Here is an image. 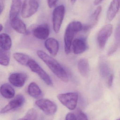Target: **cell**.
<instances>
[{"label": "cell", "instance_id": "obj_1", "mask_svg": "<svg viewBox=\"0 0 120 120\" xmlns=\"http://www.w3.org/2000/svg\"><path fill=\"white\" fill-rule=\"evenodd\" d=\"M37 54L58 77L64 82H68L69 79L67 73L56 60L41 50L37 51Z\"/></svg>", "mask_w": 120, "mask_h": 120}, {"label": "cell", "instance_id": "obj_2", "mask_svg": "<svg viewBox=\"0 0 120 120\" xmlns=\"http://www.w3.org/2000/svg\"><path fill=\"white\" fill-rule=\"evenodd\" d=\"M83 25L79 21L71 22L67 26L64 36L65 51L67 55L70 53L71 46L75 34L81 31Z\"/></svg>", "mask_w": 120, "mask_h": 120}, {"label": "cell", "instance_id": "obj_3", "mask_svg": "<svg viewBox=\"0 0 120 120\" xmlns=\"http://www.w3.org/2000/svg\"><path fill=\"white\" fill-rule=\"evenodd\" d=\"M57 97L61 104L69 110L75 109L78 99L77 93L68 92L60 94L58 95Z\"/></svg>", "mask_w": 120, "mask_h": 120}, {"label": "cell", "instance_id": "obj_4", "mask_svg": "<svg viewBox=\"0 0 120 120\" xmlns=\"http://www.w3.org/2000/svg\"><path fill=\"white\" fill-rule=\"evenodd\" d=\"M27 66L32 72L37 74L46 85L49 86H52L53 85L52 79L49 75L36 61L33 59H30L28 62Z\"/></svg>", "mask_w": 120, "mask_h": 120}, {"label": "cell", "instance_id": "obj_5", "mask_svg": "<svg viewBox=\"0 0 120 120\" xmlns=\"http://www.w3.org/2000/svg\"><path fill=\"white\" fill-rule=\"evenodd\" d=\"M35 104L40 110L48 115H53L57 111V105L49 99H39L35 102Z\"/></svg>", "mask_w": 120, "mask_h": 120}, {"label": "cell", "instance_id": "obj_6", "mask_svg": "<svg viewBox=\"0 0 120 120\" xmlns=\"http://www.w3.org/2000/svg\"><path fill=\"white\" fill-rule=\"evenodd\" d=\"M39 7L37 0H24L22 6L21 15L24 18H28L35 14Z\"/></svg>", "mask_w": 120, "mask_h": 120}, {"label": "cell", "instance_id": "obj_7", "mask_svg": "<svg viewBox=\"0 0 120 120\" xmlns=\"http://www.w3.org/2000/svg\"><path fill=\"white\" fill-rule=\"evenodd\" d=\"M65 13V7L63 5L58 6L55 8L53 14V27L56 33L60 31Z\"/></svg>", "mask_w": 120, "mask_h": 120}, {"label": "cell", "instance_id": "obj_8", "mask_svg": "<svg viewBox=\"0 0 120 120\" xmlns=\"http://www.w3.org/2000/svg\"><path fill=\"white\" fill-rule=\"evenodd\" d=\"M112 31L113 26L111 24L106 25L100 30L97 36V41L101 48H103L105 47Z\"/></svg>", "mask_w": 120, "mask_h": 120}, {"label": "cell", "instance_id": "obj_9", "mask_svg": "<svg viewBox=\"0 0 120 120\" xmlns=\"http://www.w3.org/2000/svg\"><path fill=\"white\" fill-rule=\"evenodd\" d=\"M25 101L24 97L22 94H18L1 109L0 113L4 114L10 111L17 110L23 105Z\"/></svg>", "mask_w": 120, "mask_h": 120}, {"label": "cell", "instance_id": "obj_10", "mask_svg": "<svg viewBox=\"0 0 120 120\" xmlns=\"http://www.w3.org/2000/svg\"><path fill=\"white\" fill-rule=\"evenodd\" d=\"M27 79V76L25 73L22 72L12 73L8 77V80L14 86L21 87L24 86Z\"/></svg>", "mask_w": 120, "mask_h": 120}, {"label": "cell", "instance_id": "obj_11", "mask_svg": "<svg viewBox=\"0 0 120 120\" xmlns=\"http://www.w3.org/2000/svg\"><path fill=\"white\" fill-rule=\"evenodd\" d=\"M33 33L36 38L41 40H44L48 37L50 30L47 25H41L35 28L33 30Z\"/></svg>", "mask_w": 120, "mask_h": 120}, {"label": "cell", "instance_id": "obj_12", "mask_svg": "<svg viewBox=\"0 0 120 120\" xmlns=\"http://www.w3.org/2000/svg\"><path fill=\"white\" fill-rule=\"evenodd\" d=\"M72 45L73 52L75 54L82 53L87 48L86 40L84 38L75 39L73 41Z\"/></svg>", "mask_w": 120, "mask_h": 120}, {"label": "cell", "instance_id": "obj_13", "mask_svg": "<svg viewBox=\"0 0 120 120\" xmlns=\"http://www.w3.org/2000/svg\"><path fill=\"white\" fill-rule=\"evenodd\" d=\"M120 8V0H113L111 3L107 13V20L112 21L116 16Z\"/></svg>", "mask_w": 120, "mask_h": 120}, {"label": "cell", "instance_id": "obj_14", "mask_svg": "<svg viewBox=\"0 0 120 120\" xmlns=\"http://www.w3.org/2000/svg\"><path fill=\"white\" fill-rule=\"evenodd\" d=\"M45 46L49 53L53 56H56L58 52L59 44L58 41L54 38H49L46 40Z\"/></svg>", "mask_w": 120, "mask_h": 120}, {"label": "cell", "instance_id": "obj_15", "mask_svg": "<svg viewBox=\"0 0 120 120\" xmlns=\"http://www.w3.org/2000/svg\"><path fill=\"white\" fill-rule=\"evenodd\" d=\"M10 24L13 29L17 32L22 34H27L26 25L18 18L10 20Z\"/></svg>", "mask_w": 120, "mask_h": 120}, {"label": "cell", "instance_id": "obj_16", "mask_svg": "<svg viewBox=\"0 0 120 120\" xmlns=\"http://www.w3.org/2000/svg\"><path fill=\"white\" fill-rule=\"evenodd\" d=\"M27 92L30 96L36 99L39 98L42 96V90L35 82H32L29 84L27 88Z\"/></svg>", "mask_w": 120, "mask_h": 120}, {"label": "cell", "instance_id": "obj_17", "mask_svg": "<svg viewBox=\"0 0 120 120\" xmlns=\"http://www.w3.org/2000/svg\"><path fill=\"white\" fill-rule=\"evenodd\" d=\"M12 46V41L10 36L5 33H2L0 35V49L5 51H9Z\"/></svg>", "mask_w": 120, "mask_h": 120}, {"label": "cell", "instance_id": "obj_18", "mask_svg": "<svg viewBox=\"0 0 120 120\" xmlns=\"http://www.w3.org/2000/svg\"><path fill=\"white\" fill-rule=\"evenodd\" d=\"M21 7L20 0H12L10 12V20L18 18Z\"/></svg>", "mask_w": 120, "mask_h": 120}, {"label": "cell", "instance_id": "obj_19", "mask_svg": "<svg viewBox=\"0 0 120 120\" xmlns=\"http://www.w3.org/2000/svg\"><path fill=\"white\" fill-rule=\"evenodd\" d=\"M99 70L100 75L103 78L109 77L110 73V68L106 60L102 57L99 62Z\"/></svg>", "mask_w": 120, "mask_h": 120}, {"label": "cell", "instance_id": "obj_20", "mask_svg": "<svg viewBox=\"0 0 120 120\" xmlns=\"http://www.w3.org/2000/svg\"><path fill=\"white\" fill-rule=\"evenodd\" d=\"M0 93L2 96L5 98L11 99L15 96V90L8 83H5L1 85Z\"/></svg>", "mask_w": 120, "mask_h": 120}, {"label": "cell", "instance_id": "obj_21", "mask_svg": "<svg viewBox=\"0 0 120 120\" xmlns=\"http://www.w3.org/2000/svg\"><path fill=\"white\" fill-rule=\"evenodd\" d=\"M79 71L83 77H88L89 72V61L85 58L79 60L77 63Z\"/></svg>", "mask_w": 120, "mask_h": 120}, {"label": "cell", "instance_id": "obj_22", "mask_svg": "<svg viewBox=\"0 0 120 120\" xmlns=\"http://www.w3.org/2000/svg\"><path fill=\"white\" fill-rule=\"evenodd\" d=\"M13 57L18 63L26 66L28 65V62L31 59L29 56L22 53H15L13 54Z\"/></svg>", "mask_w": 120, "mask_h": 120}, {"label": "cell", "instance_id": "obj_23", "mask_svg": "<svg viewBox=\"0 0 120 120\" xmlns=\"http://www.w3.org/2000/svg\"><path fill=\"white\" fill-rule=\"evenodd\" d=\"M102 9V8L101 6H98L92 15L89 20V24L91 27H92L97 23L99 17L101 12Z\"/></svg>", "mask_w": 120, "mask_h": 120}, {"label": "cell", "instance_id": "obj_24", "mask_svg": "<svg viewBox=\"0 0 120 120\" xmlns=\"http://www.w3.org/2000/svg\"><path fill=\"white\" fill-rule=\"evenodd\" d=\"M10 61V56L8 51L0 50V64L1 65L8 66Z\"/></svg>", "mask_w": 120, "mask_h": 120}, {"label": "cell", "instance_id": "obj_25", "mask_svg": "<svg viewBox=\"0 0 120 120\" xmlns=\"http://www.w3.org/2000/svg\"><path fill=\"white\" fill-rule=\"evenodd\" d=\"M37 117V111L34 109H31L28 111L23 117L19 118L17 120H36Z\"/></svg>", "mask_w": 120, "mask_h": 120}, {"label": "cell", "instance_id": "obj_26", "mask_svg": "<svg viewBox=\"0 0 120 120\" xmlns=\"http://www.w3.org/2000/svg\"><path fill=\"white\" fill-rule=\"evenodd\" d=\"M74 115L76 120H88L86 114L80 109H77Z\"/></svg>", "mask_w": 120, "mask_h": 120}, {"label": "cell", "instance_id": "obj_27", "mask_svg": "<svg viewBox=\"0 0 120 120\" xmlns=\"http://www.w3.org/2000/svg\"><path fill=\"white\" fill-rule=\"evenodd\" d=\"M115 39L118 46H120V21L118 22L115 32Z\"/></svg>", "mask_w": 120, "mask_h": 120}, {"label": "cell", "instance_id": "obj_28", "mask_svg": "<svg viewBox=\"0 0 120 120\" xmlns=\"http://www.w3.org/2000/svg\"><path fill=\"white\" fill-rule=\"evenodd\" d=\"M118 46L117 44H113L110 48L108 52V56H110L113 54L117 51Z\"/></svg>", "mask_w": 120, "mask_h": 120}, {"label": "cell", "instance_id": "obj_29", "mask_svg": "<svg viewBox=\"0 0 120 120\" xmlns=\"http://www.w3.org/2000/svg\"><path fill=\"white\" fill-rule=\"evenodd\" d=\"M58 0H47L48 5L50 8H53L55 5Z\"/></svg>", "mask_w": 120, "mask_h": 120}, {"label": "cell", "instance_id": "obj_30", "mask_svg": "<svg viewBox=\"0 0 120 120\" xmlns=\"http://www.w3.org/2000/svg\"><path fill=\"white\" fill-rule=\"evenodd\" d=\"M113 78H114V76L112 74H111L108 77V82H107L108 87H111L112 85Z\"/></svg>", "mask_w": 120, "mask_h": 120}, {"label": "cell", "instance_id": "obj_31", "mask_svg": "<svg viewBox=\"0 0 120 120\" xmlns=\"http://www.w3.org/2000/svg\"><path fill=\"white\" fill-rule=\"evenodd\" d=\"M66 120H76L74 115L71 113H68L66 117Z\"/></svg>", "mask_w": 120, "mask_h": 120}, {"label": "cell", "instance_id": "obj_32", "mask_svg": "<svg viewBox=\"0 0 120 120\" xmlns=\"http://www.w3.org/2000/svg\"><path fill=\"white\" fill-rule=\"evenodd\" d=\"M103 0H95L94 2V4L95 5H99V4L101 3Z\"/></svg>", "mask_w": 120, "mask_h": 120}, {"label": "cell", "instance_id": "obj_33", "mask_svg": "<svg viewBox=\"0 0 120 120\" xmlns=\"http://www.w3.org/2000/svg\"><path fill=\"white\" fill-rule=\"evenodd\" d=\"M4 8V4L1 0L0 1V13H1Z\"/></svg>", "mask_w": 120, "mask_h": 120}, {"label": "cell", "instance_id": "obj_34", "mask_svg": "<svg viewBox=\"0 0 120 120\" xmlns=\"http://www.w3.org/2000/svg\"><path fill=\"white\" fill-rule=\"evenodd\" d=\"M3 29V26L2 25L0 24V31L1 32Z\"/></svg>", "mask_w": 120, "mask_h": 120}, {"label": "cell", "instance_id": "obj_35", "mask_svg": "<svg viewBox=\"0 0 120 120\" xmlns=\"http://www.w3.org/2000/svg\"><path fill=\"white\" fill-rule=\"evenodd\" d=\"M77 0H71V3L72 4L74 3Z\"/></svg>", "mask_w": 120, "mask_h": 120}, {"label": "cell", "instance_id": "obj_36", "mask_svg": "<svg viewBox=\"0 0 120 120\" xmlns=\"http://www.w3.org/2000/svg\"><path fill=\"white\" fill-rule=\"evenodd\" d=\"M120 120V119H118V120Z\"/></svg>", "mask_w": 120, "mask_h": 120}]
</instances>
